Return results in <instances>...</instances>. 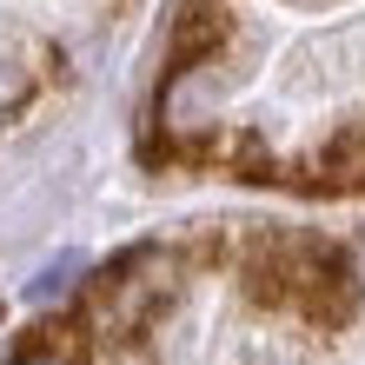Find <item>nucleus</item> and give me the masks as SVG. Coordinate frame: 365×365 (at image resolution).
<instances>
[{
	"mask_svg": "<svg viewBox=\"0 0 365 365\" xmlns=\"http://www.w3.org/2000/svg\"><path fill=\"white\" fill-rule=\"evenodd\" d=\"M299 186H306V192H365V126L339 133L326 153H312Z\"/></svg>",
	"mask_w": 365,
	"mask_h": 365,
	"instance_id": "obj_4",
	"label": "nucleus"
},
{
	"mask_svg": "<svg viewBox=\"0 0 365 365\" xmlns=\"http://www.w3.org/2000/svg\"><path fill=\"white\" fill-rule=\"evenodd\" d=\"M166 299H173V259L166 252H126V259L87 279L80 326H87V339H133Z\"/></svg>",
	"mask_w": 365,
	"mask_h": 365,
	"instance_id": "obj_2",
	"label": "nucleus"
},
{
	"mask_svg": "<svg viewBox=\"0 0 365 365\" xmlns=\"http://www.w3.org/2000/svg\"><path fill=\"white\" fill-rule=\"evenodd\" d=\"M120 7H126V0H120Z\"/></svg>",
	"mask_w": 365,
	"mask_h": 365,
	"instance_id": "obj_10",
	"label": "nucleus"
},
{
	"mask_svg": "<svg viewBox=\"0 0 365 365\" xmlns=\"http://www.w3.org/2000/svg\"><path fill=\"white\" fill-rule=\"evenodd\" d=\"M240 279H246V299H259L272 312H306V319H326V326L346 319V266L319 240L259 232L240 252Z\"/></svg>",
	"mask_w": 365,
	"mask_h": 365,
	"instance_id": "obj_1",
	"label": "nucleus"
},
{
	"mask_svg": "<svg viewBox=\"0 0 365 365\" xmlns=\"http://www.w3.org/2000/svg\"><path fill=\"white\" fill-rule=\"evenodd\" d=\"M73 272H80V252H60V259L40 272L27 292H34V299H53V292H67V286H73Z\"/></svg>",
	"mask_w": 365,
	"mask_h": 365,
	"instance_id": "obj_6",
	"label": "nucleus"
},
{
	"mask_svg": "<svg viewBox=\"0 0 365 365\" xmlns=\"http://www.w3.org/2000/svg\"><path fill=\"white\" fill-rule=\"evenodd\" d=\"M226 40V7H186L173 27V73H192L200 60H212V47Z\"/></svg>",
	"mask_w": 365,
	"mask_h": 365,
	"instance_id": "obj_5",
	"label": "nucleus"
},
{
	"mask_svg": "<svg viewBox=\"0 0 365 365\" xmlns=\"http://www.w3.org/2000/svg\"><path fill=\"white\" fill-rule=\"evenodd\" d=\"M27 93H34V80L20 73V67H7V60H0V120L20 113V106H27Z\"/></svg>",
	"mask_w": 365,
	"mask_h": 365,
	"instance_id": "obj_7",
	"label": "nucleus"
},
{
	"mask_svg": "<svg viewBox=\"0 0 365 365\" xmlns=\"http://www.w3.org/2000/svg\"><path fill=\"white\" fill-rule=\"evenodd\" d=\"M346 279H359V286H365V240L352 246V266H346Z\"/></svg>",
	"mask_w": 365,
	"mask_h": 365,
	"instance_id": "obj_8",
	"label": "nucleus"
},
{
	"mask_svg": "<svg viewBox=\"0 0 365 365\" xmlns=\"http://www.w3.org/2000/svg\"><path fill=\"white\" fill-rule=\"evenodd\" d=\"M352 80H365V27H339L299 47L292 87H352Z\"/></svg>",
	"mask_w": 365,
	"mask_h": 365,
	"instance_id": "obj_3",
	"label": "nucleus"
},
{
	"mask_svg": "<svg viewBox=\"0 0 365 365\" xmlns=\"http://www.w3.org/2000/svg\"><path fill=\"white\" fill-rule=\"evenodd\" d=\"M14 365H53V359H34V352H20V359H14Z\"/></svg>",
	"mask_w": 365,
	"mask_h": 365,
	"instance_id": "obj_9",
	"label": "nucleus"
}]
</instances>
